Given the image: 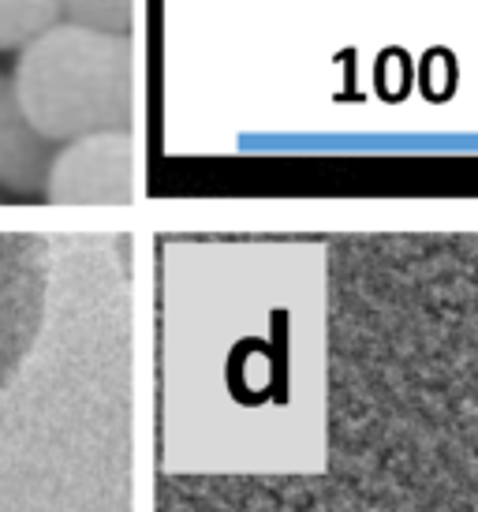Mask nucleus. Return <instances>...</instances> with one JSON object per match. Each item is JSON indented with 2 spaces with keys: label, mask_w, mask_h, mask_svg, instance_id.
Listing matches in <instances>:
<instances>
[{
  "label": "nucleus",
  "mask_w": 478,
  "mask_h": 512,
  "mask_svg": "<svg viewBox=\"0 0 478 512\" xmlns=\"http://www.w3.org/2000/svg\"><path fill=\"white\" fill-rule=\"evenodd\" d=\"M15 98L49 143L90 131L131 128L135 120V42L60 19L19 49Z\"/></svg>",
  "instance_id": "obj_1"
},
{
  "label": "nucleus",
  "mask_w": 478,
  "mask_h": 512,
  "mask_svg": "<svg viewBox=\"0 0 478 512\" xmlns=\"http://www.w3.org/2000/svg\"><path fill=\"white\" fill-rule=\"evenodd\" d=\"M49 243L38 232H0V389L30 359L49 303Z\"/></svg>",
  "instance_id": "obj_2"
},
{
  "label": "nucleus",
  "mask_w": 478,
  "mask_h": 512,
  "mask_svg": "<svg viewBox=\"0 0 478 512\" xmlns=\"http://www.w3.org/2000/svg\"><path fill=\"white\" fill-rule=\"evenodd\" d=\"M45 199L116 206L135 199V135L131 128L90 131L60 143L45 169Z\"/></svg>",
  "instance_id": "obj_3"
},
{
  "label": "nucleus",
  "mask_w": 478,
  "mask_h": 512,
  "mask_svg": "<svg viewBox=\"0 0 478 512\" xmlns=\"http://www.w3.org/2000/svg\"><path fill=\"white\" fill-rule=\"evenodd\" d=\"M49 139L34 128L15 98L12 75H0V187L4 191H38L49 169Z\"/></svg>",
  "instance_id": "obj_4"
},
{
  "label": "nucleus",
  "mask_w": 478,
  "mask_h": 512,
  "mask_svg": "<svg viewBox=\"0 0 478 512\" xmlns=\"http://www.w3.org/2000/svg\"><path fill=\"white\" fill-rule=\"evenodd\" d=\"M60 19V0H0V53L23 49Z\"/></svg>",
  "instance_id": "obj_5"
},
{
  "label": "nucleus",
  "mask_w": 478,
  "mask_h": 512,
  "mask_svg": "<svg viewBox=\"0 0 478 512\" xmlns=\"http://www.w3.org/2000/svg\"><path fill=\"white\" fill-rule=\"evenodd\" d=\"M60 15L68 23L105 30V34H131L135 0H60Z\"/></svg>",
  "instance_id": "obj_6"
}]
</instances>
